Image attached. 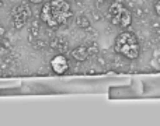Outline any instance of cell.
Returning a JSON list of instances; mask_svg holds the SVG:
<instances>
[{
  "instance_id": "6da1fadb",
  "label": "cell",
  "mask_w": 160,
  "mask_h": 126,
  "mask_svg": "<svg viewBox=\"0 0 160 126\" xmlns=\"http://www.w3.org/2000/svg\"><path fill=\"white\" fill-rule=\"evenodd\" d=\"M72 16V7L66 0H49L44 3L39 11L41 22L47 24L49 28H58L59 25L66 24Z\"/></svg>"
},
{
  "instance_id": "7a4b0ae2",
  "label": "cell",
  "mask_w": 160,
  "mask_h": 126,
  "mask_svg": "<svg viewBox=\"0 0 160 126\" xmlns=\"http://www.w3.org/2000/svg\"><path fill=\"white\" fill-rule=\"evenodd\" d=\"M114 52L122 55L129 61H135L141 55V45L135 34L124 31L115 38L114 42Z\"/></svg>"
},
{
  "instance_id": "3957f363",
  "label": "cell",
  "mask_w": 160,
  "mask_h": 126,
  "mask_svg": "<svg viewBox=\"0 0 160 126\" xmlns=\"http://www.w3.org/2000/svg\"><path fill=\"white\" fill-rule=\"evenodd\" d=\"M11 20L16 30H21L32 17V10L30 7V3H20L11 8Z\"/></svg>"
},
{
  "instance_id": "277c9868",
  "label": "cell",
  "mask_w": 160,
  "mask_h": 126,
  "mask_svg": "<svg viewBox=\"0 0 160 126\" xmlns=\"http://www.w3.org/2000/svg\"><path fill=\"white\" fill-rule=\"evenodd\" d=\"M51 69L55 74H65L69 70V61L63 53H58L51 59Z\"/></svg>"
},
{
  "instance_id": "5b68a950",
  "label": "cell",
  "mask_w": 160,
  "mask_h": 126,
  "mask_svg": "<svg viewBox=\"0 0 160 126\" xmlns=\"http://www.w3.org/2000/svg\"><path fill=\"white\" fill-rule=\"evenodd\" d=\"M110 18H111V24L118 25L121 28H128L132 24V13L127 7L122 8V11L117 17H110Z\"/></svg>"
},
{
  "instance_id": "8992f818",
  "label": "cell",
  "mask_w": 160,
  "mask_h": 126,
  "mask_svg": "<svg viewBox=\"0 0 160 126\" xmlns=\"http://www.w3.org/2000/svg\"><path fill=\"white\" fill-rule=\"evenodd\" d=\"M70 56H72V58L75 59L76 62H84V61H87V58L90 55H88L87 46H84V45H80V46L75 48V49H72V52H70Z\"/></svg>"
},
{
  "instance_id": "52a82bcc",
  "label": "cell",
  "mask_w": 160,
  "mask_h": 126,
  "mask_svg": "<svg viewBox=\"0 0 160 126\" xmlns=\"http://www.w3.org/2000/svg\"><path fill=\"white\" fill-rule=\"evenodd\" d=\"M49 46L52 48V49L58 51L59 53H65L68 51V42L63 41L62 38H53L52 41H51Z\"/></svg>"
},
{
  "instance_id": "ba28073f",
  "label": "cell",
  "mask_w": 160,
  "mask_h": 126,
  "mask_svg": "<svg viewBox=\"0 0 160 126\" xmlns=\"http://www.w3.org/2000/svg\"><path fill=\"white\" fill-rule=\"evenodd\" d=\"M75 24L78 25L80 30H88L91 25V21L90 18H88L87 16H84V14H80L75 18Z\"/></svg>"
},
{
  "instance_id": "9c48e42d",
  "label": "cell",
  "mask_w": 160,
  "mask_h": 126,
  "mask_svg": "<svg viewBox=\"0 0 160 126\" xmlns=\"http://www.w3.org/2000/svg\"><path fill=\"white\" fill-rule=\"evenodd\" d=\"M124 7L125 6L122 4L121 2H114L110 6V8H108V11H110V17H117L122 11V8Z\"/></svg>"
},
{
  "instance_id": "30bf717a",
  "label": "cell",
  "mask_w": 160,
  "mask_h": 126,
  "mask_svg": "<svg viewBox=\"0 0 160 126\" xmlns=\"http://www.w3.org/2000/svg\"><path fill=\"white\" fill-rule=\"evenodd\" d=\"M39 31H41V20H32L30 27V35H32L34 39H35V36L39 34Z\"/></svg>"
},
{
  "instance_id": "8fae6325",
  "label": "cell",
  "mask_w": 160,
  "mask_h": 126,
  "mask_svg": "<svg viewBox=\"0 0 160 126\" xmlns=\"http://www.w3.org/2000/svg\"><path fill=\"white\" fill-rule=\"evenodd\" d=\"M47 41H44V39H38V38H35L32 42H31V46L34 48L35 51H42V49H45L47 48Z\"/></svg>"
},
{
  "instance_id": "7c38bea8",
  "label": "cell",
  "mask_w": 160,
  "mask_h": 126,
  "mask_svg": "<svg viewBox=\"0 0 160 126\" xmlns=\"http://www.w3.org/2000/svg\"><path fill=\"white\" fill-rule=\"evenodd\" d=\"M87 51H88V55H98L100 53V48L97 44H93L91 46H88Z\"/></svg>"
},
{
  "instance_id": "4fadbf2b",
  "label": "cell",
  "mask_w": 160,
  "mask_h": 126,
  "mask_svg": "<svg viewBox=\"0 0 160 126\" xmlns=\"http://www.w3.org/2000/svg\"><path fill=\"white\" fill-rule=\"evenodd\" d=\"M0 41H2V46L4 48V49H7V51H8V49L11 48V42L8 41V39L6 38V36H4V38H0Z\"/></svg>"
},
{
  "instance_id": "5bb4252c",
  "label": "cell",
  "mask_w": 160,
  "mask_h": 126,
  "mask_svg": "<svg viewBox=\"0 0 160 126\" xmlns=\"http://www.w3.org/2000/svg\"><path fill=\"white\" fill-rule=\"evenodd\" d=\"M6 35H7V30L3 25H0V38H4Z\"/></svg>"
},
{
  "instance_id": "9a60e30c",
  "label": "cell",
  "mask_w": 160,
  "mask_h": 126,
  "mask_svg": "<svg viewBox=\"0 0 160 126\" xmlns=\"http://www.w3.org/2000/svg\"><path fill=\"white\" fill-rule=\"evenodd\" d=\"M155 11L158 16H160V0H158V2L155 3Z\"/></svg>"
},
{
  "instance_id": "2e32d148",
  "label": "cell",
  "mask_w": 160,
  "mask_h": 126,
  "mask_svg": "<svg viewBox=\"0 0 160 126\" xmlns=\"http://www.w3.org/2000/svg\"><path fill=\"white\" fill-rule=\"evenodd\" d=\"M45 0H28V3L30 4H42Z\"/></svg>"
},
{
  "instance_id": "e0dca14e",
  "label": "cell",
  "mask_w": 160,
  "mask_h": 126,
  "mask_svg": "<svg viewBox=\"0 0 160 126\" xmlns=\"http://www.w3.org/2000/svg\"><path fill=\"white\" fill-rule=\"evenodd\" d=\"M156 63H158V65L160 66V56H158V58H156V61H155Z\"/></svg>"
},
{
  "instance_id": "ac0fdd59",
  "label": "cell",
  "mask_w": 160,
  "mask_h": 126,
  "mask_svg": "<svg viewBox=\"0 0 160 126\" xmlns=\"http://www.w3.org/2000/svg\"><path fill=\"white\" fill-rule=\"evenodd\" d=\"M102 2H105V0H97V4H101Z\"/></svg>"
},
{
  "instance_id": "d6986e66",
  "label": "cell",
  "mask_w": 160,
  "mask_h": 126,
  "mask_svg": "<svg viewBox=\"0 0 160 126\" xmlns=\"http://www.w3.org/2000/svg\"><path fill=\"white\" fill-rule=\"evenodd\" d=\"M2 6H3V2H2V0H0V7H2Z\"/></svg>"
},
{
  "instance_id": "ffe728a7",
  "label": "cell",
  "mask_w": 160,
  "mask_h": 126,
  "mask_svg": "<svg viewBox=\"0 0 160 126\" xmlns=\"http://www.w3.org/2000/svg\"><path fill=\"white\" fill-rule=\"evenodd\" d=\"M2 48H3V46H2V41H0V49H2Z\"/></svg>"
},
{
  "instance_id": "44dd1931",
  "label": "cell",
  "mask_w": 160,
  "mask_h": 126,
  "mask_svg": "<svg viewBox=\"0 0 160 126\" xmlns=\"http://www.w3.org/2000/svg\"><path fill=\"white\" fill-rule=\"evenodd\" d=\"M78 2H80V0H78Z\"/></svg>"
}]
</instances>
